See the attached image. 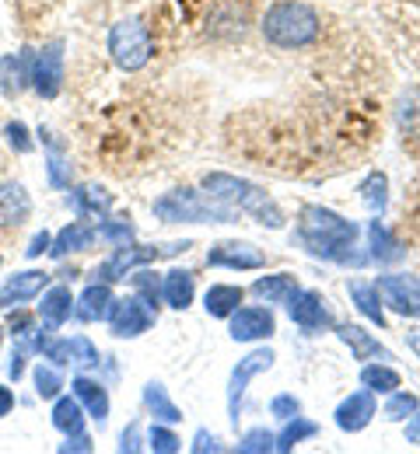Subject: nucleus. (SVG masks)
<instances>
[{"label":"nucleus","instance_id":"nucleus-1","mask_svg":"<svg viewBox=\"0 0 420 454\" xmlns=\"http://www.w3.org/2000/svg\"><path fill=\"white\" fill-rule=\"evenodd\" d=\"M295 241L322 262H337V266H368V252H358L361 227L347 221L344 214L319 207V203H305L295 221Z\"/></svg>","mask_w":420,"mask_h":454},{"label":"nucleus","instance_id":"nucleus-2","mask_svg":"<svg viewBox=\"0 0 420 454\" xmlns=\"http://www.w3.org/2000/svg\"><path fill=\"white\" fill-rule=\"evenodd\" d=\"M200 189L207 196H214L218 203L232 207L245 214L249 221H256L259 227H270V231H284L288 224V214L284 207L273 200V192H266L259 182L252 178H242V175H232V171H207L200 178Z\"/></svg>","mask_w":420,"mask_h":454},{"label":"nucleus","instance_id":"nucleus-3","mask_svg":"<svg viewBox=\"0 0 420 454\" xmlns=\"http://www.w3.org/2000/svg\"><path fill=\"white\" fill-rule=\"evenodd\" d=\"M259 32L277 50H308L322 35V18L305 0H273L259 21Z\"/></svg>","mask_w":420,"mask_h":454},{"label":"nucleus","instance_id":"nucleus-4","mask_svg":"<svg viewBox=\"0 0 420 454\" xmlns=\"http://www.w3.org/2000/svg\"><path fill=\"white\" fill-rule=\"evenodd\" d=\"M151 214L162 221V224H235L239 221V210L218 203L214 196H207L203 189H172V192H162L155 203H151Z\"/></svg>","mask_w":420,"mask_h":454},{"label":"nucleus","instance_id":"nucleus-5","mask_svg":"<svg viewBox=\"0 0 420 454\" xmlns=\"http://www.w3.org/2000/svg\"><path fill=\"white\" fill-rule=\"evenodd\" d=\"M193 248L189 238L182 241H165V245H144V241H130L123 248H113L109 259H102L88 277L91 280H102V284H120L126 280L137 266H155L158 259H176V255H186Z\"/></svg>","mask_w":420,"mask_h":454},{"label":"nucleus","instance_id":"nucleus-6","mask_svg":"<svg viewBox=\"0 0 420 454\" xmlns=\"http://www.w3.org/2000/svg\"><path fill=\"white\" fill-rule=\"evenodd\" d=\"M106 46H109L113 63L126 74H137L155 59V35H151V25L144 18H120L109 28Z\"/></svg>","mask_w":420,"mask_h":454},{"label":"nucleus","instance_id":"nucleus-7","mask_svg":"<svg viewBox=\"0 0 420 454\" xmlns=\"http://www.w3.org/2000/svg\"><path fill=\"white\" fill-rule=\"evenodd\" d=\"M273 360H277V353H273L270 346H256V349H249L239 364L232 367V374H228V423H232V427H239L242 402H245L249 385H252L259 374H266V371L273 367Z\"/></svg>","mask_w":420,"mask_h":454},{"label":"nucleus","instance_id":"nucleus-8","mask_svg":"<svg viewBox=\"0 0 420 454\" xmlns=\"http://www.w3.org/2000/svg\"><path fill=\"white\" fill-rule=\"evenodd\" d=\"M67 81V43L53 39L32 53V91L46 102L60 98Z\"/></svg>","mask_w":420,"mask_h":454},{"label":"nucleus","instance_id":"nucleus-9","mask_svg":"<svg viewBox=\"0 0 420 454\" xmlns=\"http://www.w3.org/2000/svg\"><path fill=\"white\" fill-rule=\"evenodd\" d=\"M284 311H288V318L298 325L305 336H322V333H329V329L337 325L329 301H326L319 290H308V286H298V290L284 301Z\"/></svg>","mask_w":420,"mask_h":454},{"label":"nucleus","instance_id":"nucleus-10","mask_svg":"<svg viewBox=\"0 0 420 454\" xmlns=\"http://www.w3.org/2000/svg\"><path fill=\"white\" fill-rule=\"evenodd\" d=\"M106 325L116 340H140L144 333H151L158 325V311L151 304H144L137 294H123L113 301V308L106 315Z\"/></svg>","mask_w":420,"mask_h":454},{"label":"nucleus","instance_id":"nucleus-11","mask_svg":"<svg viewBox=\"0 0 420 454\" xmlns=\"http://www.w3.org/2000/svg\"><path fill=\"white\" fill-rule=\"evenodd\" d=\"M378 294L385 301V311L407 318V322H420V277L414 273H378Z\"/></svg>","mask_w":420,"mask_h":454},{"label":"nucleus","instance_id":"nucleus-12","mask_svg":"<svg viewBox=\"0 0 420 454\" xmlns=\"http://www.w3.org/2000/svg\"><path fill=\"white\" fill-rule=\"evenodd\" d=\"M207 266L210 270H232V273H256V270L270 266V255L252 241L228 238V241H218L207 248Z\"/></svg>","mask_w":420,"mask_h":454},{"label":"nucleus","instance_id":"nucleus-13","mask_svg":"<svg viewBox=\"0 0 420 454\" xmlns=\"http://www.w3.org/2000/svg\"><path fill=\"white\" fill-rule=\"evenodd\" d=\"M228 336L235 342H266L277 336V315L270 304H242L228 315Z\"/></svg>","mask_w":420,"mask_h":454},{"label":"nucleus","instance_id":"nucleus-14","mask_svg":"<svg viewBox=\"0 0 420 454\" xmlns=\"http://www.w3.org/2000/svg\"><path fill=\"white\" fill-rule=\"evenodd\" d=\"M375 416H378V395H371L368 388L351 392V395L333 409V423H337V430H344V434H361V430H368Z\"/></svg>","mask_w":420,"mask_h":454},{"label":"nucleus","instance_id":"nucleus-15","mask_svg":"<svg viewBox=\"0 0 420 454\" xmlns=\"http://www.w3.org/2000/svg\"><path fill=\"white\" fill-rule=\"evenodd\" d=\"M70 395L84 405L88 419H95L99 427H106V423H109L113 398H109V388H106L99 378H91L88 371H77V374L70 378Z\"/></svg>","mask_w":420,"mask_h":454},{"label":"nucleus","instance_id":"nucleus-16","mask_svg":"<svg viewBox=\"0 0 420 454\" xmlns=\"http://www.w3.org/2000/svg\"><path fill=\"white\" fill-rule=\"evenodd\" d=\"M333 333H337V340L351 349V356L358 364H368V360H396L392 349L378 340L375 333H368L364 325H358V322H337Z\"/></svg>","mask_w":420,"mask_h":454},{"label":"nucleus","instance_id":"nucleus-17","mask_svg":"<svg viewBox=\"0 0 420 454\" xmlns=\"http://www.w3.org/2000/svg\"><path fill=\"white\" fill-rule=\"evenodd\" d=\"M67 203H70L74 217H81V221H102V217L113 214L116 196L109 189L95 185V182H84V185H70L67 189Z\"/></svg>","mask_w":420,"mask_h":454},{"label":"nucleus","instance_id":"nucleus-18","mask_svg":"<svg viewBox=\"0 0 420 454\" xmlns=\"http://www.w3.org/2000/svg\"><path fill=\"white\" fill-rule=\"evenodd\" d=\"M364 248H368V259L375 262V266H396L403 255H407V248H403V241L392 234V227L385 224L382 217H375V221H368L364 227Z\"/></svg>","mask_w":420,"mask_h":454},{"label":"nucleus","instance_id":"nucleus-19","mask_svg":"<svg viewBox=\"0 0 420 454\" xmlns=\"http://www.w3.org/2000/svg\"><path fill=\"white\" fill-rule=\"evenodd\" d=\"M74 294H70V286L63 284H50L43 294H39V304H36V315H39V322L43 325H50V329H63L70 318H74Z\"/></svg>","mask_w":420,"mask_h":454},{"label":"nucleus","instance_id":"nucleus-20","mask_svg":"<svg viewBox=\"0 0 420 454\" xmlns=\"http://www.w3.org/2000/svg\"><path fill=\"white\" fill-rule=\"evenodd\" d=\"M95 241H99V231H95V221H70V224H63L57 234H53V248H50V255L63 262L67 255H81V252H88V248H95Z\"/></svg>","mask_w":420,"mask_h":454},{"label":"nucleus","instance_id":"nucleus-21","mask_svg":"<svg viewBox=\"0 0 420 454\" xmlns=\"http://www.w3.org/2000/svg\"><path fill=\"white\" fill-rule=\"evenodd\" d=\"M32 53L36 50H18V53H7L0 57V91L4 98H18L32 88Z\"/></svg>","mask_w":420,"mask_h":454},{"label":"nucleus","instance_id":"nucleus-22","mask_svg":"<svg viewBox=\"0 0 420 454\" xmlns=\"http://www.w3.org/2000/svg\"><path fill=\"white\" fill-rule=\"evenodd\" d=\"M32 192L21 182H0V227L18 231L25 221H32Z\"/></svg>","mask_w":420,"mask_h":454},{"label":"nucleus","instance_id":"nucleus-23","mask_svg":"<svg viewBox=\"0 0 420 454\" xmlns=\"http://www.w3.org/2000/svg\"><path fill=\"white\" fill-rule=\"evenodd\" d=\"M50 284H53V273H46V270H21V273L4 280L0 297H4L7 308L11 304H28V301H39V294Z\"/></svg>","mask_w":420,"mask_h":454},{"label":"nucleus","instance_id":"nucleus-24","mask_svg":"<svg viewBox=\"0 0 420 454\" xmlns=\"http://www.w3.org/2000/svg\"><path fill=\"white\" fill-rule=\"evenodd\" d=\"M113 301H116L113 284L88 280V286H84V290L77 294V301H74V318H77V322H106Z\"/></svg>","mask_w":420,"mask_h":454},{"label":"nucleus","instance_id":"nucleus-25","mask_svg":"<svg viewBox=\"0 0 420 454\" xmlns=\"http://www.w3.org/2000/svg\"><path fill=\"white\" fill-rule=\"evenodd\" d=\"M347 297H351V304H354V311H358L361 318H368L371 325H378V329H385L389 325V315H385V301H382V294H378V286L375 280H347Z\"/></svg>","mask_w":420,"mask_h":454},{"label":"nucleus","instance_id":"nucleus-26","mask_svg":"<svg viewBox=\"0 0 420 454\" xmlns=\"http://www.w3.org/2000/svg\"><path fill=\"white\" fill-rule=\"evenodd\" d=\"M196 301V277L189 270H169L162 277V304L172 311H189Z\"/></svg>","mask_w":420,"mask_h":454},{"label":"nucleus","instance_id":"nucleus-27","mask_svg":"<svg viewBox=\"0 0 420 454\" xmlns=\"http://www.w3.org/2000/svg\"><path fill=\"white\" fill-rule=\"evenodd\" d=\"M298 290V277L281 270V273H266V277H256L252 286L245 294H252L259 304H284L291 294Z\"/></svg>","mask_w":420,"mask_h":454},{"label":"nucleus","instance_id":"nucleus-28","mask_svg":"<svg viewBox=\"0 0 420 454\" xmlns=\"http://www.w3.org/2000/svg\"><path fill=\"white\" fill-rule=\"evenodd\" d=\"M361 388H368L371 395H392L396 388H403V374L389 360H368L361 364Z\"/></svg>","mask_w":420,"mask_h":454},{"label":"nucleus","instance_id":"nucleus-29","mask_svg":"<svg viewBox=\"0 0 420 454\" xmlns=\"http://www.w3.org/2000/svg\"><path fill=\"white\" fill-rule=\"evenodd\" d=\"M140 402H144V409H147V416L151 419H158V423H182V409L176 405V398L169 395V388L162 385V381H147L144 385V392H140Z\"/></svg>","mask_w":420,"mask_h":454},{"label":"nucleus","instance_id":"nucleus-30","mask_svg":"<svg viewBox=\"0 0 420 454\" xmlns=\"http://www.w3.org/2000/svg\"><path fill=\"white\" fill-rule=\"evenodd\" d=\"M242 304H245V286L239 284H210L207 294H203V311L210 318H225L228 322V315L239 311Z\"/></svg>","mask_w":420,"mask_h":454},{"label":"nucleus","instance_id":"nucleus-31","mask_svg":"<svg viewBox=\"0 0 420 454\" xmlns=\"http://www.w3.org/2000/svg\"><path fill=\"white\" fill-rule=\"evenodd\" d=\"M39 144L46 147V178H50V185L53 189H70L74 185V175H70V165H67V158H63V147L53 140V133L50 129H43L39 126Z\"/></svg>","mask_w":420,"mask_h":454},{"label":"nucleus","instance_id":"nucleus-32","mask_svg":"<svg viewBox=\"0 0 420 454\" xmlns=\"http://www.w3.org/2000/svg\"><path fill=\"white\" fill-rule=\"evenodd\" d=\"M50 419H53V427L60 430L63 437H70V434H84L88 412H84V405H81L74 395H57L53 398V412H50Z\"/></svg>","mask_w":420,"mask_h":454},{"label":"nucleus","instance_id":"nucleus-33","mask_svg":"<svg viewBox=\"0 0 420 454\" xmlns=\"http://www.w3.org/2000/svg\"><path fill=\"white\" fill-rule=\"evenodd\" d=\"M361 192V203L371 217H382L389 210V175L385 171H368L364 182L358 185Z\"/></svg>","mask_w":420,"mask_h":454},{"label":"nucleus","instance_id":"nucleus-34","mask_svg":"<svg viewBox=\"0 0 420 454\" xmlns=\"http://www.w3.org/2000/svg\"><path fill=\"white\" fill-rule=\"evenodd\" d=\"M312 437H319V423L315 419H308V416H291V419H284V430L277 434V451L281 454H291L298 444L305 441H312Z\"/></svg>","mask_w":420,"mask_h":454},{"label":"nucleus","instance_id":"nucleus-35","mask_svg":"<svg viewBox=\"0 0 420 454\" xmlns=\"http://www.w3.org/2000/svg\"><path fill=\"white\" fill-rule=\"evenodd\" d=\"M32 385H36V395L43 402H53L57 395H63L67 381H63V367H53L50 360H39L32 367Z\"/></svg>","mask_w":420,"mask_h":454},{"label":"nucleus","instance_id":"nucleus-36","mask_svg":"<svg viewBox=\"0 0 420 454\" xmlns=\"http://www.w3.org/2000/svg\"><path fill=\"white\" fill-rule=\"evenodd\" d=\"M130 286H133V294L144 301V304H151L155 311L162 308V273H155L151 266H137L130 277Z\"/></svg>","mask_w":420,"mask_h":454},{"label":"nucleus","instance_id":"nucleus-37","mask_svg":"<svg viewBox=\"0 0 420 454\" xmlns=\"http://www.w3.org/2000/svg\"><path fill=\"white\" fill-rule=\"evenodd\" d=\"M396 122H400V129L407 137L420 140V84L407 88L400 95V102H396Z\"/></svg>","mask_w":420,"mask_h":454},{"label":"nucleus","instance_id":"nucleus-38","mask_svg":"<svg viewBox=\"0 0 420 454\" xmlns=\"http://www.w3.org/2000/svg\"><path fill=\"white\" fill-rule=\"evenodd\" d=\"M95 231H99V241H106L109 248H123V245H130V241H137V227H133V221L130 217H102L99 224H95Z\"/></svg>","mask_w":420,"mask_h":454},{"label":"nucleus","instance_id":"nucleus-39","mask_svg":"<svg viewBox=\"0 0 420 454\" xmlns=\"http://www.w3.org/2000/svg\"><path fill=\"white\" fill-rule=\"evenodd\" d=\"M70 342V367H77V371H91V367H102V353H99V346L88 340L84 333H77V336H67Z\"/></svg>","mask_w":420,"mask_h":454},{"label":"nucleus","instance_id":"nucleus-40","mask_svg":"<svg viewBox=\"0 0 420 454\" xmlns=\"http://www.w3.org/2000/svg\"><path fill=\"white\" fill-rule=\"evenodd\" d=\"M147 451L155 454H179L182 451V437L176 434L172 423H151L147 427Z\"/></svg>","mask_w":420,"mask_h":454},{"label":"nucleus","instance_id":"nucleus-41","mask_svg":"<svg viewBox=\"0 0 420 454\" xmlns=\"http://www.w3.org/2000/svg\"><path fill=\"white\" fill-rule=\"evenodd\" d=\"M420 409V398L414 392H407V388H396L392 395H385V405H382V416L389 419V423H403L407 416H414Z\"/></svg>","mask_w":420,"mask_h":454},{"label":"nucleus","instance_id":"nucleus-42","mask_svg":"<svg viewBox=\"0 0 420 454\" xmlns=\"http://www.w3.org/2000/svg\"><path fill=\"white\" fill-rule=\"evenodd\" d=\"M235 451H239V454H270V451H277V434H273V430H266V427H252V430H245V434L239 437Z\"/></svg>","mask_w":420,"mask_h":454},{"label":"nucleus","instance_id":"nucleus-43","mask_svg":"<svg viewBox=\"0 0 420 454\" xmlns=\"http://www.w3.org/2000/svg\"><path fill=\"white\" fill-rule=\"evenodd\" d=\"M4 140H7V147L14 151V154H32L36 151V137H32V129L21 122V119H11L7 126H4Z\"/></svg>","mask_w":420,"mask_h":454},{"label":"nucleus","instance_id":"nucleus-44","mask_svg":"<svg viewBox=\"0 0 420 454\" xmlns=\"http://www.w3.org/2000/svg\"><path fill=\"white\" fill-rule=\"evenodd\" d=\"M36 329H39V315L21 311V308L14 304V311L7 315V333H11V340H28Z\"/></svg>","mask_w":420,"mask_h":454},{"label":"nucleus","instance_id":"nucleus-45","mask_svg":"<svg viewBox=\"0 0 420 454\" xmlns=\"http://www.w3.org/2000/svg\"><path fill=\"white\" fill-rule=\"evenodd\" d=\"M266 409H270V416H273V419H281V423H284V419H291V416H298L301 412V398L291 395V392H277V395L270 398V405H266Z\"/></svg>","mask_w":420,"mask_h":454},{"label":"nucleus","instance_id":"nucleus-46","mask_svg":"<svg viewBox=\"0 0 420 454\" xmlns=\"http://www.w3.org/2000/svg\"><path fill=\"white\" fill-rule=\"evenodd\" d=\"M28 353H32V342L14 340V349H11V364H7V374H11V381H14V385H18V381L25 378V371H28Z\"/></svg>","mask_w":420,"mask_h":454},{"label":"nucleus","instance_id":"nucleus-47","mask_svg":"<svg viewBox=\"0 0 420 454\" xmlns=\"http://www.w3.org/2000/svg\"><path fill=\"white\" fill-rule=\"evenodd\" d=\"M144 448H147V434H144V430H140V423L133 419V423L120 434V451L133 454V451H144Z\"/></svg>","mask_w":420,"mask_h":454},{"label":"nucleus","instance_id":"nucleus-48","mask_svg":"<svg viewBox=\"0 0 420 454\" xmlns=\"http://www.w3.org/2000/svg\"><path fill=\"white\" fill-rule=\"evenodd\" d=\"M189 451L193 454H221L225 451V444H221V437H218V434H210V430H196V434H193Z\"/></svg>","mask_w":420,"mask_h":454},{"label":"nucleus","instance_id":"nucleus-49","mask_svg":"<svg viewBox=\"0 0 420 454\" xmlns=\"http://www.w3.org/2000/svg\"><path fill=\"white\" fill-rule=\"evenodd\" d=\"M57 451L60 454H70V451H95V441L88 437V434H70V437H63V444H57Z\"/></svg>","mask_w":420,"mask_h":454},{"label":"nucleus","instance_id":"nucleus-50","mask_svg":"<svg viewBox=\"0 0 420 454\" xmlns=\"http://www.w3.org/2000/svg\"><path fill=\"white\" fill-rule=\"evenodd\" d=\"M50 248H53V234H50V231H39V234L28 241V248H25V259H39V255H50Z\"/></svg>","mask_w":420,"mask_h":454},{"label":"nucleus","instance_id":"nucleus-51","mask_svg":"<svg viewBox=\"0 0 420 454\" xmlns=\"http://www.w3.org/2000/svg\"><path fill=\"white\" fill-rule=\"evenodd\" d=\"M403 437H407L410 448H420V409L414 412V416L403 419Z\"/></svg>","mask_w":420,"mask_h":454},{"label":"nucleus","instance_id":"nucleus-52","mask_svg":"<svg viewBox=\"0 0 420 454\" xmlns=\"http://www.w3.org/2000/svg\"><path fill=\"white\" fill-rule=\"evenodd\" d=\"M14 405H18V398H14V388L0 385V419H7V416L14 412Z\"/></svg>","mask_w":420,"mask_h":454},{"label":"nucleus","instance_id":"nucleus-53","mask_svg":"<svg viewBox=\"0 0 420 454\" xmlns=\"http://www.w3.org/2000/svg\"><path fill=\"white\" fill-rule=\"evenodd\" d=\"M403 340H407V346H410V353L420 360V325H410V329L403 333Z\"/></svg>","mask_w":420,"mask_h":454},{"label":"nucleus","instance_id":"nucleus-54","mask_svg":"<svg viewBox=\"0 0 420 454\" xmlns=\"http://www.w3.org/2000/svg\"><path fill=\"white\" fill-rule=\"evenodd\" d=\"M4 308H7V304H4V297H0V311H4Z\"/></svg>","mask_w":420,"mask_h":454},{"label":"nucleus","instance_id":"nucleus-55","mask_svg":"<svg viewBox=\"0 0 420 454\" xmlns=\"http://www.w3.org/2000/svg\"><path fill=\"white\" fill-rule=\"evenodd\" d=\"M0 342H4V329H0Z\"/></svg>","mask_w":420,"mask_h":454},{"label":"nucleus","instance_id":"nucleus-56","mask_svg":"<svg viewBox=\"0 0 420 454\" xmlns=\"http://www.w3.org/2000/svg\"><path fill=\"white\" fill-rule=\"evenodd\" d=\"M0 270H4V259H0Z\"/></svg>","mask_w":420,"mask_h":454}]
</instances>
